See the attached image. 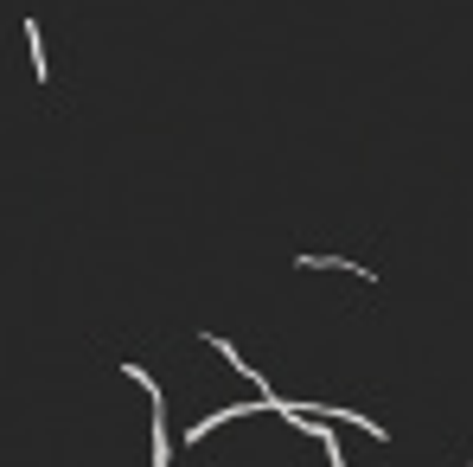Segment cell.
Instances as JSON below:
<instances>
[{"instance_id": "6da1fadb", "label": "cell", "mask_w": 473, "mask_h": 467, "mask_svg": "<svg viewBox=\"0 0 473 467\" xmlns=\"http://www.w3.org/2000/svg\"><path fill=\"white\" fill-rule=\"evenodd\" d=\"M26 45H32V78L45 84L51 71H45V45H39V26H32V20H26Z\"/></svg>"}, {"instance_id": "7a4b0ae2", "label": "cell", "mask_w": 473, "mask_h": 467, "mask_svg": "<svg viewBox=\"0 0 473 467\" xmlns=\"http://www.w3.org/2000/svg\"><path fill=\"white\" fill-rule=\"evenodd\" d=\"M301 270H332V256H301ZM340 270H346V276H365V282H371V270H359V262H340Z\"/></svg>"}]
</instances>
